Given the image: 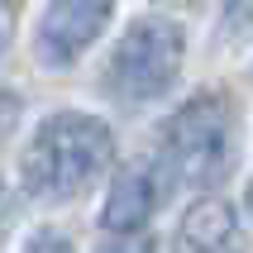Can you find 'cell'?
Masks as SVG:
<instances>
[{
    "mask_svg": "<svg viewBox=\"0 0 253 253\" xmlns=\"http://www.w3.org/2000/svg\"><path fill=\"white\" fill-rule=\"evenodd\" d=\"M110 158H115L110 125H100L86 110H57L34 129L24 163H19V177H24L29 196L67 201V196H82L110 168Z\"/></svg>",
    "mask_w": 253,
    "mask_h": 253,
    "instance_id": "1",
    "label": "cell"
},
{
    "mask_svg": "<svg viewBox=\"0 0 253 253\" xmlns=\"http://www.w3.org/2000/svg\"><path fill=\"white\" fill-rule=\"evenodd\" d=\"M239 125L225 91H201L163 125V168L186 186H215L234 168Z\"/></svg>",
    "mask_w": 253,
    "mask_h": 253,
    "instance_id": "2",
    "label": "cell"
},
{
    "mask_svg": "<svg viewBox=\"0 0 253 253\" xmlns=\"http://www.w3.org/2000/svg\"><path fill=\"white\" fill-rule=\"evenodd\" d=\"M182 57H186L182 24H172L163 14H143L120 34L110 67H105V82L125 100H158L172 91L177 72H182Z\"/></svg>",
    "mask_w": 253,
    "mask_h": 253,
    "instance_id": "3",
    "label": "cell"
},
{
    "mask_svg": "<svg viewBox=\"0 0 253 253\" xmlns=\"http://www.w3.org/2000/svg\"><path fill=\"white\" fill-rule=\"evenodd\" d=\"M115 0H48L34 29V57L43 67H72L91 43L105 34Z\"/></svg>",
    "mask_w": 253,
    "mask_h": 253,
    "instance_id": "4",
    "label": "cell"
},
{
    "mask_svg": "<svg viewBox=\"0 0 253 253\" xmlns=\"http://www.w3.org/2000/svg\"><path fill=\"white\" fill-rule=\"evenodd\" d=\"M158 211V182L143 163H129V168L115 172L110 196L100 206V229L105 234H143V225L153 220Z\"/></svg>",
    "mask_w": 253,
    "mask_h": 253,
    "instance_id": "5",
    "label": "cell"
},
{
    "mask_svg": "<svg viewBox=\"0 0 253 253\" xmlns=\"http://www.w3.org/2000/svg\"><path fill=\"white\" fill-rule=\"evenodd\" d=\"M229 244H234V206L220 196L191 201L177 225V253H225Z\"/></svg>",
    "mask_w": 253,
    "mask_h": 253,
    "instance_id": "6",
    "label": "cell"
},
{
    "mask_svg": "<svg viewBox=\"0 0 253 253\" xmlns=\"http://www.w3.org/2000/svg\"><path fill=\"white\" fill-rule=\"evenodd\" d=\"M96 253H153V239L148 234H115L105 249H96Z\"/></svg>",
    "mask_w": 253,
    "mask_h": 253,
    "instance_id": "7",
    "label": "cell"
},
{
    "mask_svg": "<svg viewBox=\"0 0 253 253\" xmlns=\"http://www.w3.org/2000/svg\"><path fill=\"white\" fill-rule=\"evenodd\" d=\"M24 253H77V249H72V239H62V234H53V229H43V234H34V239L24 244Z\"/></svg>",
    "mask_w": 253,
    "mask_h": 253,
    "instance_id": "8",
    "label": "cell"
},
{
    "mask_svg": "<svg viewBox=\"0 0 253 253\" xmlns=\"http://www.w3.org/2000/svg\"><path fill=\"white\" fill-rule=\"evenodd\" d=\"M10 220V191H5V182H0V225Z\"/></svg>",
    "mask_w": 253,
    "mask_h": 253,
    "instance_id": "9",
    "label": "cell"
},
{
    "mask_svg": "<svg viewBox=\"0 0 253 253\" xmlns=\"http://www.w3.org/2000/svg\"><path fill=\"white\" fill-rule=\"evenodd\" d=\"M249 211H253V186H249Z\"/></svg>",
    "mask_w": 253,
    "mask_h": 253,
    "instance_id": "10",
    "label": "cell"
}]
</instances>
